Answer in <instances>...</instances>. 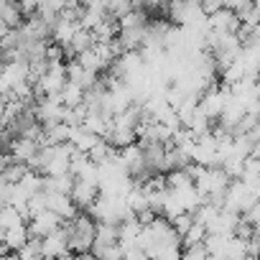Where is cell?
<instances>
[{"label":"cell","mask_w":260,"mask_h":260,"mask_svg":"<svg viewBox=\"0 0 260 260\" xmlns=\"http://www.w3.org/2000/svg\"><path fill=\"white\" fill-rule=\"evenodd\" d=\"M257 202H260V189H257Z\"/></svg>","instance_id":"5b68a950"},{"label":"cell","mask_w":260,"mask_h":260,"mask_svg":"<svg viewBox=\"0 0 260 260\" xmlns=\"http://www.w3.org/2000/svg\"><path fill=\"white\" fill-rule=\"evenodd\" d=\"M3 260H21V257H18V255H6Z\"/></svg>","instance_id":"277c9868"},{"label":"cell","mask_w":260,"mask_h":260,"mask_svg":"<svg viewBox=\"0 0 260 260\" xmlns=\"http://www.w3.org/2000/svg\"><path fill=\"white\" fill-rule=\"evenodd\" d=\"M67 237H69V250L72 252H87L94 245L97 237V222L89 214H74L72 219H67L64 224Z\"/></svg>","instance_id":"6da1fadb"},{"label":"cell","mask_w":260,"mask_h":260,"mask_svg":"<svg viewBox=\"0 0 260 260\" xmlns=\"http://www.w3.org/2000/svg\"><path fill=\"white\" fill-rule=\"evenodd\" d=\"M59 227H64V219H61L59 214L49 212V209L34 212V214L28 217V232H31V237H39V240H44L46 235L56 232Z\"/></svg>","instance_id":"7a4b0ae2"},{"label":"cell","mask_w":260,"mask_h":260,"mask_svg":"<svg viewBox=\"0 0 260 260\" xmlns=\"http://www.w3.org/2000/svg\"><path fill=\"white\" fill-rule=\"evenodd\" d=\"M207 257H209L207 242H191V245H184L181 250V260H207Z\"/></svg>","instance_id":"3957f363"}]
</instances>
